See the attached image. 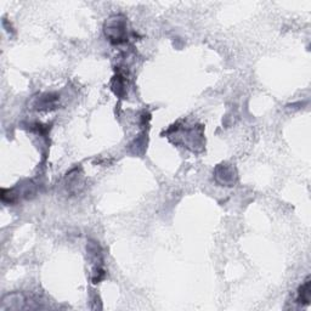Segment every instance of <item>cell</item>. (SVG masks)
Masks as SVG:
<instances>
[{"label": "cell", "instance_id": "3957f363", "mask_svg": "<svg viewBox=\"0 0 311 311\" xmlns=\"http://www.w3.org/2000/svg\"><path fill=\"white\" fill-rule=\"evenodd\" d=\"M217 179L221 184L231 186L235 183V172H233L232 168L227 167L226 164H221L217 169Z\"/></svg>", "mask_w": 311, "mask_h": 311}, {"label": "cell", "instance_id": "277c9868", "mask_svg": "<svg viewBox=\"0 0 311 311\" xmlns=\"http://www.w3.org/2000/svg\"><path fill=\"white\" fill-rule=\"evenodd\" d=\"M310 278H307L306 281L301 284V287L299 288V292H298V303L300 304H309L310 301Z\"/></svg>", "mask_w": 311, "mask_h": 311}, {"label": "cell", "instance_id": "7a4b0ae2", "mask_svg": "<svg viewBox=\"0 0 311 311\" xmlns=\"http://www.w3.org/2000/svg\"><path fill=\"white\" fill-rule=\"evenodd\" d=\"M24 304H25L24 295L20 294V293H13V294H9L3 299L0 309L2 310L22 309V307H24Z\"/></svg>", "mask_w": 311, "mask_h": 311}, {"label": "cell", "instance_id": "6da1fadb", "mask_svg": "<svg viewBox=\"0 0 311 311\" xmlns=\"http://www.w3.org/2000/svg\"><path fill=\"white\" fill-rule=\"evenodd\" d=\"M105 33L114 44L124 43L126 39V22L123 16L109 17L105 26Z\"/></svg>", "mask_w": 311, "mask_h": 311}]
</instances>
